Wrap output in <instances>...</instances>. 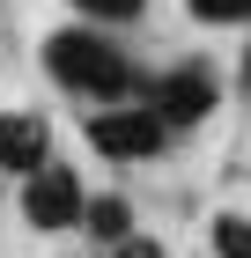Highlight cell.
Instances as JSON below:
<instances>
[{
  "label": "cell",
  "mask_w": 251,
  "mask_h": 258,
  "mask_svg": "<svg viewBox=\"0 0 251 258\" xmlns=\"http://www.w3.org/2000/svg\"><path fill=\"white\" fill-rule=\"evenodd\" d=\"M44 74L59 89H74V96H126L133 89V67L118 59V44H104L96 30H52L44 37Z\"/></svg>",
  "instance_id": "cell-1"
},
{
  "label": "cell",
  "mask_w": 251,
  "mask_h": 258,
  "mask_svg": "<svg viewBox=\"0 0 251 258\" xmlns=\"http://www.w3.org/2000/svg\"><path fill=\"white\" fill-rule=\"evenodd\" d=\"M163 140H170V125L140 103H111V111L89 118V148L111 162H148V155H163Z\"/></svg>",
  "instance_id": "cell-2"
},
{
  "label": "cell",
  "mask_w": 251,
  "mask_h": 258,
  "mask_svg": "<svg viewBox=\"0 0 251 258\" xmlns=\"http://www.w3.org/2000/svg\"><path fill=\"white\" fill-rule=\"evenodd\" d=\"M81 177L67 170V162H44V170H30L22 177V221L30 229H74L81 221Z\"/></svg>",
  "instance_id": "cell-3"
},
{
  "label": "cell",
  "mask_w": 251,
  "mask_h": 258,
  "mask_svg": "<svg viewBox=\"0 0 251 258\" xmlns=\"http://www.w3.org/2000/svg\"><path fill=\"white\" fill-rule=\"evenodd\" d=\"M140 111H155L163 125H199L214 111V74L207 67H170V74L148 81V103Z\"/></svg>",
  "instance_id": "cell-4"
},
{
  "label": "cell",
  "mask_w": 251,
  "mask_h": 258,
  "mask_svg": "<svg viewBox=\"0 0 251 258\" xmlns=\"http://www.w3.org/2000/svg\"><path fill=\"white\" fill-rule=\"evenodd\" d=\"M44 162H52V125H44L37 111H0V170L30 177Z\"/></svg>",
  "instance_id": "cell-5"
},
{
  "label": "cell",
  "mask_w": 251,
  "mask_h": 258,
  "mask_svg": "<svg viewBox=\"0 0 251 258\" xmlns=\"http://www.w3.org/2000/svg\"><path fill=\"white\" fill-rule=\"evenodd\" d=\"M81 229H89L96 243H126L133 236V207H126L118 192H96V199H81Z\"/></svg>",
  "instance_id": "cell-6"
},
{
  "label": "cell",
  "mask_w": 251,
  "mask_h": 258,
  "mask_svg": "<svg viewBox=\"0 0 251 258\" xmlns=\"http://www.w3.org/2000/svg\"><path fill=\"white\" fill-rule=\"evenodd\" d=\"M214 251H222V258H251V221L222 214V221H214Z\"/></svg>",
  "instance_id": "cell-7"
},
{
  "label": "cell",
  "mask_w": 251,
  "mask_h": 258,
  "mask_svg": "<svg viewBox=\"0 0 251 258\" xmlns=\"http://www.w3.org/2000/svg\"><path fill=\"white\" fill-rule=\"evenodd\" d=\"M74 8H81V15H96V22H133L148 0H74Z\"/></svg>",
  "instance_id": "cell-8"
},
{
  "label": "cell",
  "mask_w": 251,
  "mask_h": 258,
  "mask_svg": "<svg viewBox=\"0 0 251 258\" xmlns=\"http://www.w3.org/2000/svg\"><path fill=\"white\" fill-rule=\"evenodd\" d=\"M199 22H251V0H192Z\"/></svg>",
  "instance_id": "cell-9"
},
{
  "label": "cell",
  "mask_w": 251,
  "mask_h": 258,
  "mask_svg": "<svg viewBox=\"0 0 251 258\" xmlns=\"http://www.w3.org/2000/svg\"><path fill=\"white\" fill-rule=\"evenodd\" d=\"M111 258H163V251H155V243H133V236H126V243H118Z\"/></svg>",
  "instance_id": "cell-10"
},
{
  "label": "cell",
  "mask_w": 251,
  "mask_h": 258,
  "mask_svg": "<svg viewBox=\"0 0 251 258\" xmlns=\"http://www.w3.org/2000/svg\"><path fill=\"white\" fill-rule=\"evenodd\" d=\"M244 89H251V52H244Z\"/></svg>",
  "instance_id": "cell-11"
}]
</instances>
